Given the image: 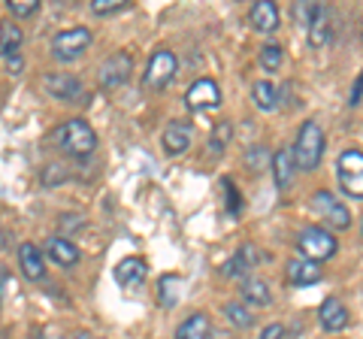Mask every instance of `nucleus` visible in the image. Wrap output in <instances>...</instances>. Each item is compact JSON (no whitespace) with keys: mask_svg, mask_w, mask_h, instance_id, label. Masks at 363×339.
Listing matches in <instances>:
<instances>
[{"mask_svg":"<svg viewBox=\"0 0 363 339\" xmlns=\"http://www.w3.org/2000/svg\"><path fill=\"white\" fill-rule=\"evenodd\" d=\"M18 267L21 273H25V279H43L45 276V264H43V252L33 243H21L18 245Z\"/></svg>","mask_w":363,"mask_h":339,"instance_id":"obj_16","label":"nucleus"},{"mask_svg":"<svg viewBox=\"0 0 363 339\" xmlns=\"http://www.w3.org/2000/svg\"><path fill=\"white\" fill-rule=\"evenodd\" d=\"M321 155H324V130L318 121H303V128L297 130V143L291 149V157H294V167L300 170H315L321 164Z\"/></svg>","mask_w":363,"mask_h":339,"instance_id":"obj_1","label":"nucleus"},{"mask_svg":"<svg viewBox=\"0 0 363 339\" xmlns=\"http://www.w3.org/2000/svg\"><path fill=\"white\" fill-rule=\"evenodd\" d=\"M58 143L67 155H76V157H85L97 149V133L94 128L85 121V118H70L58 130Z\"/></svg>","mask_w":363,"mask_h":339,"instance_id":"obj_2","label":"nucleus"},{"mask_svg":"<svg viewBox=\"0 0 363 339\" xmlns=\"http://www.w3.org/2000/svg\"><path fill=\"white\" fill-rule=\"evenodd\" d=\"M124 6H128V0H91V13H97V16L118 13Z\"/></svg>","mask_w":363,"mask_h":339,"instance_id":"obj_31","label":"nucleus"},{"mask_svg":"<svg viewBox=\"0 0 363 339\" xmlns=\"http://www.w3.org/2000/svg\"><path fill=\"white\" fill-rule=\"evenodd\" d=\"M73 339H91V333H76Z\"/></svg>","mask_w":363,"mask_h":339,"instance_id":"obj_37","label":"nucleus"},{"mask_svg":"<svg viewBox=\"0 0 363 339\" xmlns=\"http://www.w3.org/2000/svg\"><path fill=\"white\" fill-rule=\"evenodd\" d=\"M360 91H363V82L354 79V85H351V94H348V104L351 106H360Z\"/></svg>","mask_w":363,"mask_h":339,"instance_id":"obj_34","label":"nucleus"},{"mask_svg":"<svg viewBox=\"0 0 363 339\" xmlns=\"http://www.w3.org/2000/svg\"><path fill=\"white\" fill-rule=\"evenodd\" d=\"M260 339H285V327L281 324H267L264 330H260Z\"/></svg>","mask_w":363,"mask_h":339,"instance_id":"obj_32","label":"nucleus"},{"mask_svg":"<svg viewBox=\"0 0 363 339\" xmlns=\"http://www.w3.org/2000/svg\"><path fill=\"white\" fill-rule=\"evenodd\" d=\"M245 164H248V167H255V170L264 164V145H255V149L245 155Z\"/></svg>","mask_w":363,"mask_h":339,"instance_id":"obj_33","label":"nucleus"},{"mask_svg":"<svg viewBox=\"0 0 363 339\" xmlns=\"http://www.w3.org/2000/svg\"><path fill=\"white\" fill-rule=\"evenodd\" d=\"M21 40H25V33H21V28L16 21H0V55H4V58L18 55Z\"/></svg>","mask_w":363,"mask_h":339,"instance_id":"obj_22","label":"nucleus"},{"mask_svg":"<svg viewBox=\"0 0 363 339\" xmlns=\"http://www.w3.org/2000/svg\"><path fill=\"white\" fill-rule=\"evenodd\" d=\"M185 104L188 109H215L221 104V91H218V82L215 79H197L194 85L188 88V94H185Z\"/></svg>","mask_w":363,"mask_h":339,"instance_id":"obj_9","label":"nucleus"},{"mask_svg":"<svg viewBox=\"0 0 363 339\" xmlns=\"http://www.w3.org/2000/svg\"><path fill=\"white\" fill-rule=\"evenodd\" d=\"M145 276H149V267H145L143 257H124V261L116 267V282H118L121 288L143 285Z\"/></svg>","mask_w":363,"mask_h":339,"instance_id":"obj_14","label":"nucleus"},{"mask_svg":"<svg viewBox=\"0 0 363 339\" xmlns=\"http://www.w3.org/2000/svg\"><path fill=\"white\" fill-rule=\"evenodd\" d=\"M130 73H133V61H130L128 52L109 55V58L100 64V70H97L100 85H104V88H121L130 79Z\"/></svg>","mask_w":363,"mask_h":339,"instance_id":"obj_7","label":"nucleus"},{"mask_svg":"<svg viewBox=\"0 0 363 339\" xmlns=\"http://www.w3.org/2000/svg\"><path fill=\"white\" fill-rule=\"evenodd\" d=\"M288 273V282L291 285H315V282H321V267H318L315 261H306V257H294V261H288L285 267Z\"/></svg>","mask_w":363,"mask_h":339,"instance_id":"obj_15","label":"nucleus"},{"mask_svg":"<svg viewBox=\"0 0 363 339\" xmlns=\"http://www.w3.org/2000/svg\"><path fill=\"white\" fill-rule=\"evenodd\" d=\"M348 309H345V303L339 300V297H327L321 303V327L327 333H339V330H345L348 327Z\"/></svg>","mask_w":363,"mask_h":339,"instance_id":"obj_13","label":"nucleus"},{"mask_svg":"<svg viewBox=\"0 0 363 339\" xmlns=\"http://www.w3.org/2000/svg\"><path fill=\"white\" fill-rule=\"evenodd\" d=\"M252 25H255V30H260V33L279 30V25H281L279 6L272 4V0H260V4H255V6H252Z\"/></svg>","mask_w":363,"mask_h":339,"instance_id":"obj_17","label":"nucleus"},{"mask_svg":"<svg viewBox=\"0 0 363 339\" xmlns=\"http://www.w3.org/2000/svg\"><path fill=\"white\" fill-rule=\"evenodd\" d=\"M297 248H300V255L306 257V261H327V257H333L336 255V236L330 230H324V228H306L300 233V240H297Z\"/></svg>","mask_w":363,"mask_h":339,"instance_id":"obj_3","label":"nucleus"},{"mask_svg":"<svg viewBox=\"0 0 363 339\" xmlns=\"http://www.w3.org/2000/svg\"><path fill=\"white\" fill-rule=\"evenodd\" d=\"M45 91L58 100H67V104H79V97L85 94V88L73 73H49L45 76Z\"/></svg>","mask_w":363,"mask_h":339,"instance_id":"obj_10","label":"nucleus"},{"mask_svg":"<svg viewBox=\"0 0 363 339\" xmlns=\"http://www.w3.org/2000/svg\"><path fill=\"white\" fill-rule=\"evenodd\" d=\"M255 264H257V252H255V245H242L240 252H236L230 261L224 264V276L227 279H242L248 269H255Z\"/></svg>","mask_w":363,"mask_h":339,"instance_id":"obj_19","label":"nucleus"},{"mask_svg":"<svg viewBox=\"0 0 363 339\" xmlns=\"http://www.w3.org/2000/svg\"><path fill=\"white\" fill-rule=\"evenodd\" d=\"M6 67H9V70H21V58H18V55H13V58H6Z\"/></svg>","mask_w":363,"mask_h":339,"instance_id":"obj_36","label":"nucleus"},{"mask_svg":"<svg viewBox=\"0 0 363 339\" xmlns=\"http://www.w3.org/2000/svg\"><path fill=\"white\" fill-rule=\"evenodd\" d=\"M6 9H9L13 16H18V18H28V16L37 13L40 4H37V0H9Z\"/></svg>","mask_w":363,"mask_h":339,"instance_id":"obj_29","label":"nucleus"},{"mask_svg":"<svg viewBox=\"0 0 363 339\" xmlns=\"http://www.w3.org/2000/svg\"><path fill=\"white\" fill-rule=\"evenodd\" d=\"M224 315H227V321L236 324V327H248V324H252V315H248V309L240 306V303H227Z\"/></svg>","mask_w":363,"mask_h":339,"instance_id":"obj_28","label":"nucleus"},{"mask_svg":"<svg viewBox=\"0 0 363 339\" xmlns=\"http://www.w3.org/2000/svg\"><path fill=\"white\" fill-rule=\"evenodd\" d=\"M176 55L167 52V49H157L152 58H149V67H145V88H152V91H161V88H167L169 82H173L176 76Z\"/></svg>","mask_w":363,"mask_h":339,"instance_id":"obj_6","label":"nucleus"},{"mask_svg":"<svg viewBox=\"0 0 363 339\" xmlns=\"http://www.w3.org/2000/svg\"><path fill=\"white\" fill-rule=\"evenodd\" d=\"M339 182L351 200L363 197V152L360 149H345L339 155Z\"/></svg>","mask_w":363,"mask_h":339,"instance_id":"obj_4","label":"nucleus"},{"mask_svg":"<svg viewBox=\"0 0 363 339\" xmlns=\"http://www.w3.org/2000/svg\"><path fill=\"white\" fill-rule=\"evenodd\" d=\"M242 294H245L248 303H255V306H269L272 303V294L267 288V282L257 279V276H245L242 279Z\"/></svg>","mask_w":363,"mask_h":339,"instance_id":"obj_23","label":"nucleus"},{"mask_svg":"<svg viewBox=\"0 0 363 339\" xmlns=\"http://www.w3.org/2000/svg\"><path fill=\"white\" fill-rule=\"evenodd\" d=\"M281 61H285V52H281V46H276V43H267L264 49H260V67L269 73H276Z\"/></svg>","mask_w":363,"mask_h":339,"instance_id":"obj_26","label":"nucleus"},{"mask_svg":"<svg viewBox=\"0 0 363 339\" xmlns=\"http://www.w3.org/2000/svg\"><path fill=\"white\" fill-rule=\"evenodd\" d=\"M45 255L52 257L58 267H73L79 264V248L67 240V236H52L49 243H45Z\"/></svg>","mask_w":363,"mask_h":339,"instance_id":"obj_18","label":"nucleus"},{"mask_svg":"<svg viewBox=\"0 0 363 339\" xmlns=\"http://www.w3.org/2000/svg\"><path fill=\"white\" fill-rule=\"evenodd\" d=\"M88 46H91V30H88V28H70V30L55 33V40H52V55H55L58 61H76Z\"/></svg>","mask_w":363,"mask_h":339,"instance_id":"obj_5","label":"nucleus"},{"mask_svg":"<svg viewBox=\"0 0 363 339\" xmlns=\"http://www.w3.org/2000/svg\"><path fill=\"white\" fill-rule=\"evenodd\" d=\"M233 137V128H230V121H218L215 124V130H212V140H209V149L215 155H221L227 149V143H230Z\"/></svg>","mask_w":363,"mask_h":339,"instance_id":"obj_27","label":"nucleus"},{"mask_svg":"<svg viewBox=\"0 0 363 339\" xmlns=\"http://www.w3.org/2000/svg\"><path fill=\"white\" fill-rule=\"evenodd\" d=\"M272 179H276V188L285 191L291 188L294 182V157H291V149H279L272 155Z\"/></svg>","mask_w":363,"mask_h":339,"instance_id":"obj_20","label":"nucleus"},{"mask_svg":"<svg viewBox=\"0 0 363 339\" xmlns=\"http://www.w3.org/2000/svg\"><path fill=\"white\" fill-rule=\"evenodd\" d=\"M61 221H64V230H67V233H73V230L82 228V218H79V216H64Z\"/></svg>","mask_w":363,"mask_h":339,"instance_id":"obj_35","label":"nucleus"},{"mask_svg":"<svg viewBox=\"0 0 363 339\" xmlns=\"http://www.w3.org/2000/svg\"><path fill=\"white\" fill-rule=\"evenodd\" d=\"M209 330H212L209 315L194 312V315H191V318H185V321L179 324L176 339H209Z\"/></svg>","mask_w":363,"mask_h":339,"instance_id":"obj_21","label":"nucleus"},{"mask_svg":"<svg viewBox=\"0 0 363 339\" xmlns=\"http://www.w3.org/2000/svg\"><path fill=\"white\" fill-rule=\"evenodd\" d=\"M252 94H255L257 109H264V112H272V109H276V88H272L269 82H255Z\"/></svg>","mask_w":363,"mask_h":339,"instance_id":"obj_25","label":"nucleus"},{"mask_svg":"<svg viewBox=\"0 0 363 339\" xmlns=\"http://www.w3.org/2000/svg\"><path fill=\"white\" fill-rule=\"evenodd\" d=\"M312 206H315L318 216L330 221L336 230L351 228V212H348V206H345V203H339V200L330 194V191H318V194L312 197Z\"/></svg>","mask_w":363,"mask_h":339,"instance_id":"obj_8","label":"nucleus"},{"mask_svg":"<svg viewBox=\"0 0 363 339\" xmlns=\"http://www.w3.org/2000/svg\"><path fill=\"white\" fill-rule=\"evenodd\" d=\"M161 143L167 155H185L191 149V143H194V130H191L188 121H169L164 128Z\"/></svg>","mask_w":363,"mask_h":339,"instance_id":"obj_11","label":"nucleus"},{"mask_svg":"<svg viewBox=\"0 0 363 339\" xmlns=\"http://www.w3.org/2000/svg\"><path fill=\"white\" fill-rule=\"evenodd\" d=\"M224 194H227V212H230V216L236 218V216H240V212H242V200H240V191H236V185L233 182H227V179H224Z\"/></svg>","mask_w":363,"mask_h":339,"instance_id":"obj_30","label":"nucleus"},{"mask_svg":"<svg viewBox=\"0 0 363 339\" xmlns=\"http://www.w3.org/2000/svg\"><path fill=\"white\" fill-rule=\"evenodd\" d=\"M182 288H185V279H182V276H164L161 282H157V300H161L164 309H169L179 300Z\"/></svg>","mask_w":363,"mask_h":339,"instance_id":"obj_24","label":"nucleus"},{"mask_svg":"<svg viewBox=\"0 0 363 339\" xmlns=\"http://www.w3.org/2000/svg\"><path fill=\"white\" fill-rule=\"evenodd\" d=\"M306 30H309V46L312 49H321V46L330 43V13H327L321 4L312 6V16H309V25H306Z\"/></svg>","mask_w":363,"mask_h":339,"instance_id":"obj_12","label":"nucleus"},{"mask_svg":"<svg viewBox=\"0 0 363 339\" xmlns=\"http://www.w3.org/2000/svg\"><path fill=\"white\" fill-rule=\"evenodd\" d=\"M0 282H4V267H0Z\"/></svg>","mask_w":363,"mask_h":339,"instance_id":"obj_38","label":"nucleus"}]
</instances>
